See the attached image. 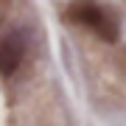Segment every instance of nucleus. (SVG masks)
<instances>
[{
    "instance_id": "f257e3e1",
    "label": "nucleus",
    "mask_w": 126,
    "mask_h": 126,
    "mask_svg": "<svg viewBox=\"0 0 126 126\" xmlns=\"http://www.w3.org/2000/svg\"><path fill=\"white\" fill-rule=\"evenodd\" d=\"M64 17L73 20V23H79V25H84V28H90V31L95 36H101L104 42H115L118 39L115 20L109 17L95 0H76V3H70V9L64 11Z\"/></svg>"
},
{
    "instance_id": "f03ea898",
    "label": "nucleus",
    "mask_w": 126,
    "mask_h": 126,
    "mask_svg": "<svg viewBox=\"0 0 126 126\" xmlns=\"http://www.w3.org/2000/svg\"><path fill=\"white\" fill-rule=\"evenodd\" d=\"M23 53H25V39L17 31H9L3 36V42H0V64H3V76L6 79L14 76V70L23 62Z\"/></svg>"
}]
</instances>
